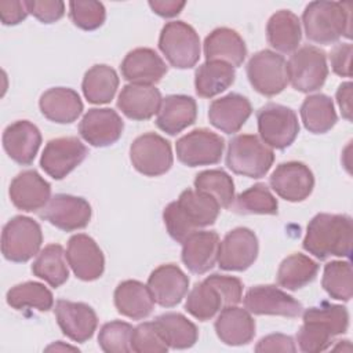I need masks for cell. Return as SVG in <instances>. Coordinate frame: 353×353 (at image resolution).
I'll return each mask as SVG.
<instances>
[{"mask_svg": "<svg viewBox=\"0 0 353 353\" xmlns=\"http://www.w3.org/2000/svg\"><path fill=\"white\" fill-rule=\"evenodd\" d=\"M225 306V299L221 291L207 277L194 284L185 302L186 312L200 321L212 319Z\"/></svg>", "mask_w": 353, "mask_h": 353, "instance_id": "38", "label": "cell"}, {"mask_svg": "<svg viewBox=\"0 0 353 353\" xmlns=\"http://www.w3.org/2000/svg\"><path fill=\"white\" fill-rule=\"evenodd\" d=\"M43 243L40 225L29 216L11 218L1 232V254L7 261L23 263L39 254Z\"/></svg>", "mask_w": 353, "mask_h": 353, "instance_id": "6", "label": "cell"}, {"mask_svg": "<svg viewBox=\"0 0 353 353\" xmlns=\"http://www.w3.org/2000/svg\"><path fill=\"white\" fill-rule=\"evenodd\" d=\"M301 119L312 134H325L338 121L332 99L325 94H314L305 98L301 105Z\"/></svg>", "mask_w": 353, "mask_h": 353, "instance_id": "34", "label": "cell"}, {"mask_svg": "<svg viewBox=\"0 0 353 353\" xmlns=\"http://www.w3.org/2000/svg\"><path fill=\"white\" fill-rule=\"evenodd\" d=\"M259 138L273 149L288 148L299 132L296 113L280 103H266L256 112Z\"/></svg>", "mask_w": 353, "mask_h": 353, "instance_id": "8", "label": "cell"}, {"mask_svg": "<svg viewBox=\"0 0 353 353\" xmlns=\"http://www.w3.org/2000/svg\"><path fill=\"white\" fill-rule=\"evenodd\" d=\"M132 325L114 320L102 325L98 334V345L106 353H128L131 349Z\"/></svg>", "mask_w": 353, "mask_h": 353, "instance_id": "45", "label": "cell"}, {"mask_svg": "<svg viewBox=\"0 0 353 353\" xmlns=\"http://www.w3.org/2000/svg\"><path fill=\"white\" fill-rule=\"evenodd\" d=\"M41 145L40 130L29 120H18L6 127L3 148L8 157L21 165L33 163Z\"/></svg>", "mask_w": 353, "mask_h": 353, "instance_id": "23", "label": "cell"}, {"mask_svg": "<svg viewBox=\"0 0 353 353\" xmlns=\"http://www.w3.org/2000/svg\"><path fill=\"white\" fill-rule=\"evenodd\" d=\"M244 307L258 316L298 317L302 313V303L276 285H254L243 298Z\"/></svg>", "mask_w": 353, "mask_h": 353, "instance_id": "15", "label": "cell"}, {"mask_svg": "<svg viewBox=\"0 0 353 353\" xmlns=\"http://www.w3.org/2000/svg\"><path fill=\"white\" fill-rule=\"evenodd\" d=\"M266 39L276 51L283 54L294 52L302 39L299 18L290 10L276 11L268 21Z\"/></svg>", "mask_w": 353, "mask_h": 353, "instance_id": "32", "label": "cell"}, {"mask_svg": "<svg viewBox=\"0 0 353 353\" xmlns=\"http://www.w3.org/2000/svg\"><path fill=\"white\" fill-rule=\"evenodd\" d=\"M90 203L79 196L59 193L50 199L40 211V218L63 232L84 229L91 219Z\"/></svg>", "mask_w": 353, "mask_h": 353, "instance_id": "13", "label": "cell"}, {"mask_svg": "<svg viewBox=\"0 0 353 353\" xmlns=\"http://www.w3.org/2000/svg\"><path fill=\"white\" fill-rule=\"evenodd\" d=\"M207 279L214 283L218 290L221 291L223 299H225V305L230 306V305H237L241 302L243 298V283L239 277L234 276H226V274H210L207 276Z\"/></svg>", "mask_w": 353, "mask_h": 353, "instance_id": "50", "label": "cell"}, {"mask_svg": "<svg viewBox=\"0 0 353 353\" xmlns=\"http://www.w3.org/2000/svg\"><path fill=\"white\" fill-rule=\"evenodd\" d=\"M29 11L25 1L19 0H3L0 1V18L3 25H18L28 17Z\"/></svg>", "mask_w": 353, "mask_h": 353, "instance_id": "53", "label": "cell"}, {"mask_svg": "<svg viewBox=\"0 0 353 353\" xmlns=\"http://www.w3.org/2000/svg\"><path fill=\"white\" fill-rule=\"evenodd\" d=\"M66 259L74 276L83 281H94L103 274L105 258L102 250L85 233H77L69 239Z\"/></svg>", "mask_w": 353, "mask_h": 353, "instance_id": "17", "label": "cell"}, {"mask_svg": "<svg viewBox=\"0 0 353 353\" xmlns=\"http://www.w3.org/2000/svg\"><path fill=\"white\" fill-rule=\"evenodd\" d=\"M204 55L207 61H222L233 68L240 66L247 55L243 37L230 28H216L204 39Z\"/></svg>", "mask_w": 353, "mask_h": 353, "instance_id": "30", "label": "cell"}, {"mask_svg": "<svg viewBox=\"0 0 353 353\" xmlns=\"http://www.w3.org/2000/svg\"><path fill=\"white\" fill-rule=\"evenodd\" d=\"M272 189L284 200L291 203L303 201L314 188L312 170L301 161H287L276 167L270 175Z\"/></svg>", "mask_w": 353, "mask_h": 353, "instance_id": "16", "label": "cell"}, {"mask_svg": "<svg viewBox=\"0 0 353 353\" xmlns=\"http://www.w3.org/2000/svg\"><path fill=\"white\" fill-rule=\"evenodd\" d=\"M223 148V138L207 128H196L181 137L175 143L178 160L188 167L219 163Z\"/></svg>", "mask_w": 353, "mask_h": 353, "instance_id": "11", "label": "cell"}, {"mask_svg": "<svg viewBox=\"0 0 353 353\" xmlns=\"http://www.w3.org/2000/svg\"><path fill=\"white\" fill-rule=\"evenodd\" d=\"M194 189L212 196L221 208L232 207L234 201V183L223 170H205L196 175Z\"/></svg>", "mask_w": 353, "mask_h": 353, "instance_id": "42", "label": "cell"}, {"mask_svg": "<svg viewBox=\"0 0 353 353\" xmlns=\"http://www.w3.org/2000/svg\"><path fill=\"white\" fill-rule=\"evenodd\" d=\"M124 123L119 113L109 108H92L79 124L81 138L95 148H105L117 142L123 134Z\"/></svg>", "mask_w": 353, "mask_h": 353, "instance_id": "18", "label": "cell"}, {"mask_svg": "<svg viewBox=\"0 0 353 353\" xmlns=\"http://www.w3.org/2000/svg\"><path fill=\"white\" fill-rule=\"evenodd\" d=\"M146 285L157 305L163 307H172L176 306L188 294L189 277L179 266L165 263L160 265L150 273Z\"/></svg>", "mask_w": 353, "mask_h": 353, "instance_id": "20", "label": "cell"}, {"mask_svg": "<svg viewBox=\"0 0 353 353\" xmlns=\"http://www.w3.org/2000/svg\"><path fill=\"white\" fill-rule=\"evenodd\" d=\"M305 34L310 41L332 44L342 36L352 37V3L312 1L302 14Z\"/></svg>", "mask_w": 353, "mask_h": 353, "instance_id": "3", "label": "cell"}, {"mask_svg": "<svg viewBox=\"0 0 353 353\" xmlns=\"http://www.w3.org/2000/svg\"><path fill=\"white\" fill-rule=\"evenodd\" d=\"M219 243L216 232L196 230L182 243V262L194 274L207 273L216 263Z\"/></svg>", "mask_w": 353, "mask_h": 353, "instance_id": "24", "label": "cell"}, {"mask_svg": "<svg viewBox=\"0 0 353 353\" xmlns=\"http://www.w3.org/2000/svg\"><path fill=\"white\" fill-rule=\"evenodd\" d=\"M288 81L301 92H313L321 88L328 76L327 55L316 46H303L292 52L287 62Z\"/></svg>", "mask_w": 353, "mask_h": 353, "instance_id": "7", "label": "cell"}, {"mask_svg": "<svg viewBox=\"0 0 353 353\" xmlns=\"http://www.w3.org/2000/svg\"><path fill=\"white\" fill-rule=\"evenodd\" d=\"M334 335L320 323L303 320L296 332V342L299 350L305 353H319L327 350L332 343Z\"/></svg>", "mask_w": 353, "mask_h": 353, "instance_id": "47", "label": "cell"}, {"mask_svg": "<svg viewBox=\"0 0 353 353\" xmlns=\"http://www.w3.org/2000/svg\"><path fill=\"white\" fill-rule=\"evenodd\" d=\"M234 68L222 61H205L196 69L194 88L201 98H212L234 83Z\"/></svg>", "mask_w": 353, "mask_h": 353, "instance_id": "33", "label": "cell"}, {"mask_svg": "<svg viewBox=\"0 0 353 353\" xmlns=\"http://www.w3.org/2000/svg\"><path fill=\"white\" fill-rule=\"evenodd\" d=\"M54 312L61 331L69 339L83 343L94 335L98 325V317L90 305L59 299L55 303Z\"/></svg>", "mask_w": 353, "mask_h": 353, "instance_id": "19", "label": "cell"}, {"mask_svg": "<svg viewBox=\"0 0 353 353\" xmlns=\"http://www.w3.org/2000/svg\"><path fill=\"white\" fill-rule=\"evenodd\" d=\"M353 46L350 43H339L330 52L331 68L335 74L342 77H350V59Z\"/></svg>", "mask_w": 353, "mask_h": 353, "instance_id": "51", "label": "cell"}, {"mask_svg": "<svg viewBox=\"0 0 353 353\" xmlns=\"http://www.w3.org/2000/svg\"><path fill=\"white\" fill-rule=\"evenodd\" d=\"M255 352L265 353V352H287L295 353L296 346L294 339L290 335L284 334H270L259 339L255 346Z\"/></svg>", "mask_w": 353, "mask_h": 353, "instance_id": "52", "label": "cell"}, {"mask_svg": "<svg viewBox=\"0 0 353 353\" xmlns=\"http://www.w3.org/2000/svg\"><path fill=\"white\" fill-rule=\"evenodd\" d=\"M120 70L130 84L153 85L167 73V65L154 50L139 47L124 57Z\"/></svg>", "mask_w": 353, "mask_h": 353, "instance_id": "22", "label": "cell"}, {"mask_svg": "<svg viewBox=\"0 0 353 353\" xmlns=\"http://www.w3.org/2000/svg\"><path fill=\"white\" fill-rule=\"evenodd\" d=\"M247 77L256 92L274 97L288 84L287 62L283 55L272 50H261L250 58Z\"/></svg>", "mask_w": 353, "mask_h": 353, "instance_id": "9", "label": "cell"}, {"mask_svg": "<svg viewBox=\"0 0 353 353\" xmlns=\"http://www.w3.org/2000/svg\"><path fill=\"white\" fill-rule=\"evenodd\" d=\"M119 88V76L108 65H94L83 77L81 90L90 103H109Z\"/></svg>", "mask_w": 353, "mask_h": 353, "instance_id": "36", "label": "cell"}, {"mask_svg": "<svg viewBox=\"0 0 353 353\" xmlns=\"http://www.w3.org/2000/svg\"><path fill=\"white\" fill-rule=\"evenodd\" d=\"M336 102L341 109L342 117L347 121L352 120V83H342L336 90Z\"/></svg>", "mask_w": 353, "mask_h": 353, "instance_id": "55", "label": "cell"}, {"mask_svg": "<svg viewBox=\"0 0 353 353\" xmlns=\"http://www.w3.org/2000/svg\"><path fill=\"white\" fill-rule=\"evenodd\" d=\"M66 254L59 244L46 245L34 259L32 272L36 277L44 280L51 287L58 288L66 283L69 277V269L66 265Z\"/></svg>", "mask_w": 353, "mask_h": 353, "instance_id": "39", "label": "cell"}, {"mask_svg": "<svg viewBox=\"0 0 353 353\" xmlns=\"http://www.w3.org/2000/svg\"><path fill=\"white\" fill-rule=\"evenodd\" d=\"M72 22L83 30H95L103 25L106 18L105 6L94 0H77L69 3Z\"/></svg>", "mask_w": 353, "mask_h": 353, "instance_id": "46", "label": "cell"}, {"mask_svg": "<svg viewBox=\"0 0 353 353\" xmlns=\"http://www.w3.org/2000/svg\"><path fill=\"white\" fill-rule=\"evenodd\" d=\"M215 332L229 346H243L255 336V320L247 309L236 305L225 306L215 320Z\"/></svg>", "mask_w": 353, "mask_h": 353, "instance_id": "27", "label": "cell"}, {"mask_svg": "<svg viewBox=\"0 0 353 353\" xmlns=\"http://www.w3.org/2000/svg\"><path fill=\"white\" fill-rule=\"evenodd\" d=\"M303 320L317 321L324 325L334 336L345 334L349 327V313L342 305L323 302L319 306H312L303 312Z\"/></svg>", "mask_w": 353, "mask_h": 353, "instance_id": "44", "label": "cell"}, {"mask_svg": "<svg viewBox=\"0 0 353 353\" xmlns=\"http://www.w3.org/2000/svg\"><path fill=\"white\" fill-rule=\"evenodd\" d=\"M130 160L134 168L146 176H160L172 167L170 142L156 132H145L130 146Z\"/></svg>", "mask_w": 353, "mask_h": 353, "instance_id": "10", "label": "cell"}, {"mask_svg": "<svg viewBox=\"0 0 353 353\" xmlns=\"http://www.w3.org/2000/svg\"><path fill=\"white\" fill-rule=\"evenodd\" d=\"M233 210L239 214L276 215L279 203L265 183H255L234 197Z\"/></svg>", "mask_w": 353, "mask_h": 353, "instance_id": "41", "label": "cell"}, {"mask_svg": "<svg viewBox=\"0 0 353 353\" xmlns=\"http://www.w3.org/2000/svg\"><path fill=\"white\" fill-rule=\"evenodd\" d=\"M154 324L168 347L189 349L197 342L199 331L196 324L181 313H163L154 319Z\"/></svg>", "mask_w": 353, "mask_h": 353, "instance_id": "35", "label": "cell"}, {"mask_svg": "<svg viewBox=\"0 0 353 353\" xmlns=\"http://www.w3.org/2000/svg\"><path fill=\"white\" fill-rule=\"evenodd\" d=\"M159 48L168 63L176 69H190L200 58L199 34L183 21H171L163 26Z\"/></svg>", "mask_w": 353, "mask_h": 353, "instance_id": "5", "label": "cell"}, {"mask_svg": "<svg viewBox=\"0 0 353 353\" xmlns=\"http://www.w3.org/2000/svg\"><path fill=\"white\" fill-rule=\"evenodd\" d=\"M39 106L46 119L58 124H69L77 120L83 112L80 95L68 87H54L44 91Z\"/></svg>", "mask_w": 353, "mask_h": 353, "instance_id": "29", "label": "cell"}, {"mask_svg": "<svg viewBox=\"0 0 353 353\" xmlns=\"http://www.w3.org/2000/svg\"><path fill=\"white\" fill-rule=\"evenodd\" d=\"M319 272V265L303 254H292L284 258L277 270V284L285 290L296 291L312 283Z\"/></svg>", "mask_w": 353, "mask_h": 353, "instance_id": "37", "label": "cell"}, {"mask_svg": "<svg viewBox=\"0 0 353 353\" xmlns=\"http://www.w3.org/2000/svg\"><path fill=\"white\" fill-rule=\"evenodd\" d=\"M29 14L43 23H52L65 14V3L61 0H28L25 1Z\"/></svg>", "mask_w": 353, "mask_h": 353, "instance_id": "49", "label": "cell"}, {"mask_svg": "<svg viewBox=\"0 0 353 353\" xmlns=\"http://www.w3.org/2000/svg\"><path fill=\"white\" fill-rule=\"evenodd\" d=\"M185 1H175V0H150L149 7L152 11L163 18H172L178 15L182 8L185 7Z\"/></svg>", "mask_w": 353, "mask_h": 353, "instance_id": "54", "label": "cell"}, {"mask_svg": "<svg viewBox=\"0 0 353 353\" xmlns=\"http://www.w3.org/2000/svg\"><path fill=\"white\" fill-rule=\"evenodd\" d=\"M197 103L192 97L174 94L163 98L156 125L168 135H176L196 121Z\"/></svg>", "mask_w": 353, "mask_h": 353, "instance_id": "28", "label": "cell"}, {"mask_svg": "<svg viewBox=\"0 0 353 353\" xmlns=\"http://www.w3.org/2000/svg\"><path fill=\"white\" fill-rule=\"evenodd\" d=\"M352 241L353 221L349 215L321 212L309 221L302 247L317 259L324 261L328 256L349 258Z\"/></svg>", "mask_w": 353, "mask_h": 353, "instance_id": "2", "label": "cell"}, {"mask_svg": "<svg viewBox=\"0 0 353 353\" xmlns=\"http://www.w3.org/2000/svg\"><path fill=\"white\" fill-rule=\"evenodd\" d=\"M88 150L76 137H61L47 142L41 157L40 167L54 179H63L77 165L83 163Z\"/></svg>", "mask_w": 353, "mask_h": 353, "instance_id": "12", "label": "cell"}, {"mask_svg": "<svg viewBox=\"0 0 353 353\" xmlns=\"http://www.w3.org/2000/svg\"><path fill=\"white\" fill-rule=\"evenodd\" d=\"M113 298L117 312L132 320L148 317L154 307V299L150 290L138 280L121 281L116 287Z\"/></svg>", "mask_w": 353, "mask_h": 353, "instance_id": "31", "label": "cell"}, {"mask_svg": "<svg viewBox=\"0 0 353 353\" xmlns=\"http://www.w3.org/2000/svg\"><path fill=\"white\" fill-rule=\"evenodd\" d=\"M274 161V153L258 135L240 134L229 141L226 165L237 175L248 178L265 176Z\"/></svg>", "mask_w": 353, "mask_h": 353, "instance_id": "4", "label": "cell"}, {"mask_svg": "<svg viewBox=\"0 0 353 353\" xmlns=\"http://www.w3.org/2000/svg\"><path fill=\"white\" fill-rule=\"evenodd\" d=\"M219 210L221 205L208 193L186 189L164 208L163 221L171 239L182 244L196 230L215 223Z\"/></svg>", "mask_w": 353, "mask_h": 353, "instance_id": "1", "label": "cell"}, {"mask_svg": "<svg viewBox=\"0 0 353 353\" xmlns=\"http://www.w3.org/2000/svg\"><path fill=\"white\" fill-rule=\"evenodd\" d=\"M321 285L338 301L347 302L353 295V272L349 261H331L324 266Z\"/></svg>", "mask_w": 353, "mask_h": 353, "instance_id": "43", "label": "cell"}, {"mask_svg": "<svg viewBox=\"0 0 353 353\" xmlns=\"http://www.w3.org/2000/svg\"><path fill=\"white\" fill-rule=\"evenodd\" d=\"M161 101V94L154 85L127 84L119 94L117 108L128 119L142 121L159 112Z\"/></svg>", "mask_w": 353, "mask_h": 353, "instance_id": "26", "label": "cell"}, {"mask_svg": "<svg viewBox=\"0 0 353 353\" xmlns=\"http://www.w3.org/2000/svg\"><path fill=\"white\" fill-rule=\"evenodd\" d=\"M7 303L17 310L33 307L40 312H47L54 305L52 292L41 283L25 281L11 287L6 295Z\"/></svg>", "mask_w": 353, "mask_h": 353, "instance_id": "40", "label": "cell"}, {"mask_svg": "<svg viewBox=\"0 0 353 353\" xmlns=\"http://www.w3.org/2000/svg\"><path fill=\"white\" fill-rule=\"evenodd\" d=\"M252 113L248 98L241 94L230 92L214 99L208 108L210 123L225 134L237 132Z\"/></svg>", "mask_w": 353, "mask_h": 353, "instance_id": "25", "label": "cell"}, {"mask_svg": "<svg viewBox=\"0 0 353 353\" xmlns=\"http://www.w3.org/2000/svg\"><path fill=\"white\" fill-rule=\"evenodd\" d=\"M131 349L137 353H165L170 347L154 321H145L134 328Z\"/></svg>", "mask_w": 353, "mask_h": 353, "instance_id": "48", "label": "cell"}, {"mask_svg": "<svg viewBox=\"0 0 353 353\" xmlns=\"http://www.w3.org/2000/svg\"><path fill=\"white\" fill-rule=\"evenodd\" d=\"M8 194L18 210L33 212L43 210L50 201L51 185L36 170H26L11 181Z\"/></svg>", "mask_w": 353, "mask_h": 353, "instance_id": "21", "label": "cell"}, {"mask_svg": "<svg viewBox=\"0 0 353 353\" xmlns=\"http://www.w3.org/2000/svg\"><path fill=\"white\" fill-rule=\"evenodd\" d=\"M258 251L256 234L248 228H236L219 243L216 262L222 270L243 272L255 262Z\"/></svg>", "mask_w": 353, "mask_h": 353, "instance_id": "14", "label": "cell"}]
</instances>
